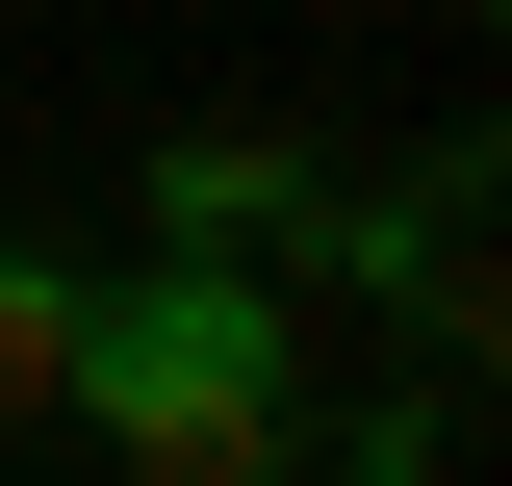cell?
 <instances>
[{"label": "cell", "mask_w": 512, "mask_h": 486, "mask_svg": "<svg viewBox=\"0 0 512 486\" xmlns=\"http://www.w3.org/2000/svg\"><path fill=\"white\" fill-rule=\"evenodd\" d=\"M52 435H103L128 486H308V282H256V256L77 282V384H52Z\"/></svg>", "instance_id": "1"}, {"label": "cell", "mask_w": 512, "mask_h": 486, "mask_svg": "<svg viewBox=\"0 0 512 486\" xmlns=\"http://www.w3.org/2000/svg\"><path fill=\"white\" fill-rule=\"evenodd\" d=\"M308 282H384L410 333H436V384H487V333H512V282H487V128H436L384 205L333 180V256H308Z\"/></svg>", "instance_id": "2"}, {"label": "cell", "mask_w": 512, "mask_h": 486, "mask_svg": "<svg viewBox=\"0 0 512 486\" xmlns=\"http://www.w3.org/2000/svg\"><path fill=\"white\" fill-rule=\"evenodd\" d=\"M154 256L308 282V256H333V154H308V128H154Z\"/></svg>", "instance_id": "3"}, {"label": "cell", "mask_w": 512, "mask_h": 486, "mask_svg": "<svg viewBox=\"0 0 512 486\" xmlns=\"http://www.w3.org/2000/svg\"><path fill=\"white\" fill-rule=\"evenodd\" d=\"M77 282H103L77 231H0V435H52V384H77Z\"/></svg>", "instance_id": "4"}]
</instances>
